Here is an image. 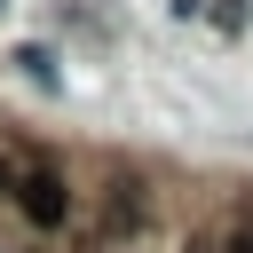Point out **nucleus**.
<instances>
[{
  "mask_svg": "<svg viewBox=\"0 0 253 253\" xmlns=\"http://www.w3.org/2000/svg\"><path fill=\"white\" fill-rule=\"evenodd\" d=\"M16 198H24L32 229H55V221L71 213V190H63V174H55V166H32V174L16 182Z\"/></svg>",
  "mask_w": 253,
  "mask_h": 253,
  "instance_id": "f257e3e1",
  "label": "nucleus"
},
{
  "mask_svg": "<svg viewBox=\"0 0 253 253\" xmlns=\"http://www.w3.org/2000/svg\"><path fill=\"white\" fill-rule=\"evenodd\" d=\"M0 182H8V166H0Z\"/></svg>",
  "mask_w": 253,
  "mask_h": 253,
  "instance_id": "20e7f679",
  "label": "nucleus"
},
{
  "mask_svg": "<svg viewBox=\"0 0 253 253\" xmlns=\"http://www.w3.org/2000/svg\"><path fill=\"white\" fill-rule=\"evenodd\" d=\"M198 253H253V229H229L221 245H198Z\"/></svg>",
  "mask_w": 253,
  "mask_h": 253,
  "instance_id": "7ed1b4c3",
  "label": "nucleus"
},
{
  "mask_svg": "<svg viewBox=\"0 0 253 253\" xmlns=\"http://www.w3.org/2000/svg\"><path fill=\"white\" fill-rule=\"evenodd\" d=\"M16 71H24L32 87H55V55H47V47H16Z\"/></svg>",
  "mask_w": 253,
  "mask_h": 253,
  "instance_id": "f03ea898",
  "label": "nucleus"
}]
</instances>
